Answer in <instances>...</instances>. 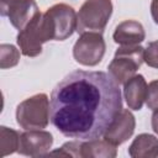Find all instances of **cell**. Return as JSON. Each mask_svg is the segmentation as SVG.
I'll return each instance as SVG.
<instances>
[{
  "label": "cell",
  "instance_id": "1",
  "mask_svg": "<svg viewBox=\"0 0 158 158\" xmlns=\"http://www.w3.org/2000/svg\"><path fill=\"white\" fill-rule=\"evenodd\" d=\"M51 122L64 136L81 141L101 137L122 110L118 84L104 72L74 70L52 90Z\"/></svg>",
  "mask_w": 158,
  "mask_h": 158
},
{
  "label": "cell",
  "instance_id": "2",
  "mask_svg": "<svg viewBox=\"0 0 158 158\" xmlns=\"http://www.w3.org/2000/svg\"><path fill=\"white\" fill-rule=\"evenodd\" d=\"M49 120V99L44 93L30 96L16 107V122L23 130L46 128Z\"/></svg>",
  "mask_w": 158,
  "mask_h": 158
},
{
  "label": "cell",
  "instance_id": "3",
  "mask_svg": "<svg viewBox=\"0 0 158 158\" xmlns=\"http://www.w3.org/2000/svg\"><path fill=\"white\" fill-rule=\"evenodd\" d=\"M112 14L111 0H85L77 14V32H100L105 30Z\"/></svg>",
  "mask_w": 158,
  "mask_h": 158
},
{
  "label": "cell",
  "instance_id": "4",
  "mask_svg": "<svg viewBox=\"0 0 158 158\" xmlns=\"http://www.w3.org/2000/svg\"><path fill=\"white\" fill-rule=\"evenodd\" d=\"M144 56V48L136 46H121L110 62L107 69L109 75L120 85L125 84L142 65Z\"/></svg>",
  "mask_w": 158,
  "mask_h": 158
},
{
  "label": "cell",
  "instance_id": "5",
  "mask_svg": "<svg viewBox=\"0 0 158 158\" xmlns=\"http://www.w3.org/2000/svg\"><path fill=\"white\" fill-rule=\"evenodd\" d=\"M43 20L51 40L64 41L77 31L75 10L63 2L51 6L44 14Z\"/></svg>",
  "mask_w": 158,
  "mask_h": 158
},
{
  "label": "cell",
  "instance_id": "6",
  "mask_svg": "<svg viewBox=\"0 0 158 158\" xmlns=\"http://www.w3.org/2000/svg\"><path fill=\"white\" fill-rule=\"evenodd\" d=\"M20 51L26 57H37L42 53V44L51 41L43 14L38 12L17 35L16 37Z\"/></svg>",
  "mask_w": 158,
  "mask_h": 158
},
{
  "label": "cell",
  "instance_id": "7",
  "mask_svg": "<svg viewBox=\"0 0 158 158\" xmlns=\"http://www.w3.org/2000/svg\"><path fill=\"white\" fill-rule=\"evenodd\" d=\"M106 44L100 32H85L81 33L73 47L74 59L86 67L98 65L105 54Z\"/></svg>",
  "mask_w": 158,
  "mask_h": 158
},
{
  "label": "cell",
  "instance_id": "8",
  "mask_svg": "<svg viewBox=\"0 0 158 158\" xmlns=\"http://www.w3.org/2000/svg\"><path fill=\"white\" fill-rule=\"evenodd\" d=\"M53 144V136L42 130H26L20 136L17 152L27 157H40L47 154Z\"/></svg>",
  "mask_w": 158,
  "mask_h": 158
},
{
  "label": "cell",
  "instance_id": "9",
  "mask_svg": "<svg viewBox=\"0 0 158 158\" xmlns=\"http://www.w3.org/2000/svg\"><path fill=\"white\" fill-rule=\"evenodd\" d=\"M135 126L136 121L132 112L126 109H122L106 128L105 133L102 135L104 139H106L114 146L122 144L133 135Z\"/></svg>",
  "mask_w": 158,
  "mask_h": 158
},
{
  "label": "cell",
  "instance_id": "10",
  "mask_svg": "<svg viewBox=\"0 0 158 158\" xmlns=\"http://www.w3.org/2000/svg\"><path fill=\"white\" fill-rule=\"evenodd\" d=\"M148 85L143 75L135 74L123 84V96L128 109L138 111L146 102Z\"/></svg>",
  "mask_w": 158,
  "mask_h": 158
},
{
  "label": "cell",
  "instance_id": "11",
  "mask_svg": "<svg viewBox=\"0 0 158 158\" xmlns=\"http://www.w3.org/2000/svg\"><path fill=\"white\" fill-rule=\"evenodd\" d=\"M38 12L40 10L35 0H16L10 5L7 17L11 25L21 31Z\"/></svg>",
  "mask_w": 158,
  "mask_h": 158
},
{
  "label": "cell",
  "instance_id": "12",
  "mask_svg": "<svg viewBox=\"0 0 158 158\" xmlns=\"http://www.w3.org/2000/svg\"><path fill=\"white\" fill-rule=\"evenodd\" d=\"M146 37L142 23L135 20H126L118 23L112 35L114 41L120 46H136Z\"/></svg>",
  "mask_w": 158,
  "mask_h": 158
},
{
  "label": "cell",
  "instance_id": "13",
  "mask_svg": "<svg viewBox=\"0 0 158 158\" xmlns=\"http://www.w3.org/2000/svg\"><path fill=\"white\" fill-rule=\"evenodd\" d=\"M128 154L132 158L158 157V138L149 133L138 135L128 147Z\"/></svg>",
  "mask_w": 158,
  "mask_h": 158
},
{
  "label": "cell",
  "instance_id": "14",
  "mask_svg": "<svg viewBox=\"0 0 158 158\" xmlns=\"http://www.w3.org/2000/svg\"><path fill=\"white\" fill-rule=\"evenodd\" d=\"M117 156L116 146L106 139H88L81 142V157L85 158H115Z\"/></svg>",
  "mask_w": 158,
  "mask_h": 158
},
{
  "label": "cell",
  "instance_id": "15",
  "mask_svg": "<svg viewBox=\"0 0 158 158\" xmlns=\"http://www.w3.org/2000/svg\"><path fill=\"white\" fill-rule=\"evenodd\" d=\"M20 133L6 126L0 127V157L17 152L20 146Z\"/></svg>",
  "mask_w": 158,
  "mask_h": 158
},
{
  "label": "cell",
  "instance_id": "16",
  "mask_svg": "<svg viewBox=\"0 0 158 158\" xmlns=\"http://www.w3.org/2000/svg\"><path fill=\"white\" fill-rule=\"evenodd\" d=\"M20 60V52L12 44L2 43L0 46V68L7 69L15 67Z\"/></svg>",
  "mask_w": 158,
  "mask_h": 158
},
{
  "label": "cell",
  "instance_id": "17",
  "mask_svg": "<svg viewBox=\"0 0 158 158\" xmlns=\"http://www.w3.org/2000/svg\"><path fill=\"white\" fill-rule=\"evenodd\" d=\"M81 139L65 142L59 149L49 152V154H59L64 157H81Z\"/></svg>",
  "mask_w": 158,
  "mask_h": 158
},
{
  "label": "cell",
  "instance_id": "18",
  "mask_svg": "<svg viewBox=\"0 0 158 158\" xmlns=\"http://www.w3.org/2000/svg\"><path fill=\"white\" fill-rule=\"evenodd\" d=\"M143 60L148 67L158 69V41H153L147 44L144 48Z\"/></svg>",
  "mask_w": 158,
  "mask_h": 158
},
{
  "label": "cell",
  "instance_id": "19",
  "mask_svg": "<svg viewBox=\"0 0 158 158\" xmlns=\"http://www.w3.org/2000/svg\"><path fill=\"white\" fill-rule=\"evenodd\" d=\"M146 105L151 110L158 109V79L148 84V91L146 98Z\"/></svg>",
  "mask_w": 158,
  "mask_h": 158
},
{
  "label": "cell",
  "instance_id": "20",
  "mask_svg": "<svg viewBox=\"0 0 158 158\" xmlns=\"http://www.w3.org/2000/svg\"><path fill=\"white\" fill-rule=\"evenodd\" d=\"M16 0H0V14L1 16H7V11L10 5Z\"/></svg>",
  "mask_w": 158,
  "mask_h": 158
},
{
  "label": "cell",
  "instance_id": "21",
  "mask_svg": "<svg viewBox=\"0 0 158 158\" xmlns=\"http://www.w3.org/2000/svg\"><path fill=\"white\" fill-rule=\"evenodd\" d=\"M151 15L153 21L158 25V0H152L151 4Z\"/></svg>",
  "mask_w": 158,
  "mask_h": 158
},
{
  "label": "cell",
  "instance_id": "22",
  "mask_svg": "<svg viewBox=\"0 0 158 158\" xmlns=\"http://www.w3.org/2000/svg\"><path fill=\"white\" fill-rule=\"evenodd\" d=\"M151 123H152V130L154 131V133H157V135H158V109L153 110Z\"/></svg>",
  "mask_w": 158,
  "mask_h": 158
}]
</instances>
